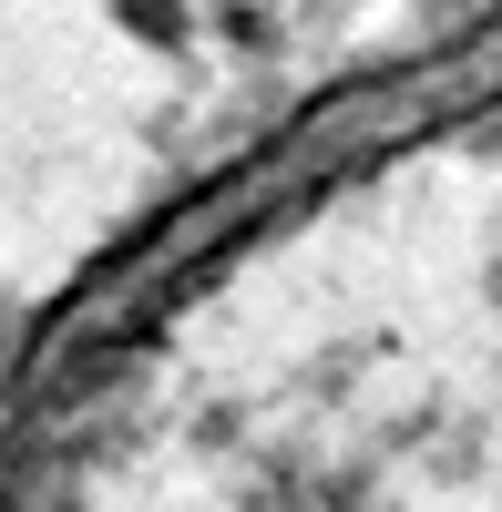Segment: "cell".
<instances>
[{
  "label": "cell",
  "instance_id": "6da1fadb",
  "mask_svg": "<svg viewBox=\"0 0 502 512\" xmlns=\"http://www.w3.org/2000/svg\"><path fill=\"white\" fill-rule=\"evenodd\" d=\"M113 31H134L144 52H185V41H195V11H185V0H113Z\"/></svg>",
  "mask_w": 502,
  "mask_h": 512
},
{
  "label": "cell",
  "instance_id": "7a4b0ae2",
  "mask_svg": "<svg viewBox=\"0 0 502 512\" xmlns=\"http://www.w3.org/2000/svg\"><path fill=\"white\" fill-rule=\"evenodd\" d=\"M216 31H226V41H236V52H257V41H267V31H277V21H267V11H257V0H226V11H216Z\"/></svg>",
  "mask_w": 502,
  "mask_h": 512
}]
</instances>
